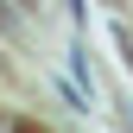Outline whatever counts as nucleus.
Instances as JSON below:
<instances>
[{
  "label": "nucleus",
  "instance_id": "2",
  "mask_svg": "<svg viewBox=\"0 0 133 133\" xmlns=\"http://www.w3.org/2000/svg\"><path fill=\"white\" fill-rule=\"evenodd\" d=\"M0 133H6V121H0Z\"/></svg>",
  "mask_w": 133,
  "mask_h": 133
},
{
  "label": "nucleus",
  "instance_id": "1",
  "mask_svg": "<svg viewBox=\"0 0 133 133\" xmlns=\"http://www.w3.org/2000/svg\"><path fill=\"white\" fill-rule=\"evenodd\" d=\"M19 6H32V0H19Z\"/></svg>",
  "mask_w": 133,
  "mask_h": 133
}]
</instances>
